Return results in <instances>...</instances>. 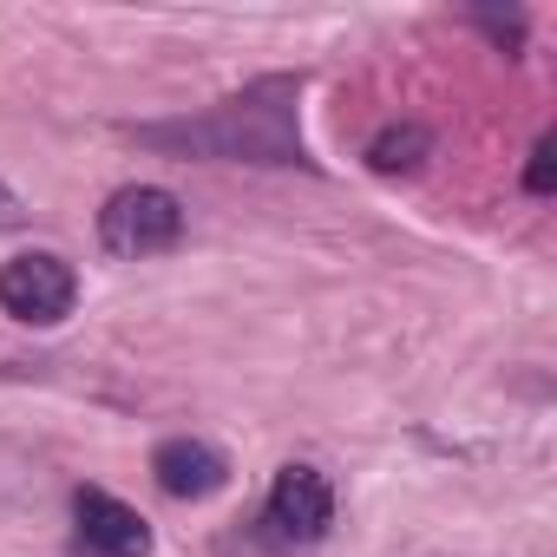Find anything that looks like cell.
Listing matches in <instances>:
<instances>
[{
	"label": "cell",
	"instance_id": "6da1fadb",
	"mask_svg": "<svg viewBox=\"0 0 557 557\" xmlns=\"http://www.w3.org/2000/svg\"><path fill=\"white\" fill-rule=\"evenodd\" d=\"M145 145L171 151H210V158H249V164H302L296 132V79H262L243 99H223L197 125H145Z\"/></svg>",
	"mask_w": 557,
	"mask_h": 557
},
{
	"label": "cell",
	"instance_id": "7a4b0ae2",
	"mask_svg": "<svg viewBox=\"0 0 557 557\" xmlns=\"http://www.w3.org/2000/svg\"><path fill=\"white\" fill-rule=\"evenodd\" d=\"M184 236V203L171 197V190H158V184H125V190H112L106 197V210H99V243L112 249V256H158V249H171Z\"/></svg>",
	"mask_w": 557,
	"mask_h": 557
},
{
	"label": "cell",
	"instance_id": "3957f363",
	"mask_svg": "<svg viewBox=\"0 0 557 557\" xmlns=\"http://www.w3.org/2000/svg\"><path fill=\"white\" fill-rule=\"evenodd\" d=\"M79 302V275L66 256H14V262H0V309H8L14 322H34V329H53L66 322Z\"/></svg>",
	"mask_w": 557,
	"mask_h": 557
},
{
	"label": "cell",
	"instance_id": "277c9868",
	"mask_svg": "<svg viewBox=\"0 0 557 557\" xmlns=\"http://www.w3.org/2000/svg\"><path fill=\"white\" fill-rule=\"evenodd\" d=\"M262 524H269L275 544H322L329 524H335V485L315 466H283L269 485Z\"/></svg>",
	"mask_w": 557,
	"mask_h": 557
},
{
	"label": "cell",
	"instance_id": "5b68a950",
	"mask_svg": "<svg viewBox=\"0 0 557 557\" xmlns=\"http://www.w3.org/2000/svg\"><path fill=\"white\" fill-rule=\"evenodd\" d=\"M73 518H79V544L92 550V557H151V524L132 511V505H119L112 492H73Z\"/></svg>",
	"mask_w": 557,
	"mask_h": 557
},
{
	"label": "cell",
	"instance_id": "8992f818",
	"mask_svg": "<svg viewBox=\"0 0 557 557\" xmlns=\"http://www.w3.org/2000/svg\"><path fill=\"white\" fill-rule=\"evenodd\" d=\"M151 472L171 498H210L223 479H230V459L210 446V440H164L151 453Z\"/></svg>",
	"mask_w": 557,
	"mask_h": 557
},
{
	"label": "cell",
	"instance_id": "52a82bcc",
	"mask_svg": "<svg viewBox=\"0 0 557 557\" xmlns=\"http://www.w3.org/2000/svg\"><path fill=\"white\" fill-rule=\"evenodd\" d=\"M426 145H433V138H426L420 125H387V132H381V138L368 145V164L394 177V171H413V164L426 158Z\"/></svg>",
	"mask_w": 557,
	"mask_h": 557
},
{
	"label": "cell",
	"instance_id": "ba28073f",
	"mask_svg": "<svg viewBox=\"0 0 557 557\" xmlns=\"http://www.w3.org/2000/svg\"><path fill=\"white\" fill-rule=\"evenodd\" d=\"M550 184H557V138H537V151L524 164V190L531 197H550Z\"/></svg>",
	"mask_w": 557,
	"mask_h": 557
},
{
	"label": "cell",
	"instance_id": "9c48e42d",
	"mask_svg": "<svg viewBox=\"0 0 557 557\" xmlns=\"http://www.w3.org/2000/svg\"><path fill=\"white\" fill-rule=\"evenodd\" d=\"M21 216H27V210H21V197H14V190H8V184H0V230H14V223H21Z\"/></svg>",
	"mask_w": 557,
	"mask_h": 557
}]
</instances>
